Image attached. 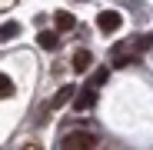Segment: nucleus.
<instances>
[{
    "instance_id": "obj_9",
    "label": "nucleus",
    "mask_w": 153,
    "mask_h": 150,
    "mask_svg": "<svg viewBox=\"0 0 153 150\" xmlns=\"http://www.w3.org/2000/svg\"><path fill=\"white\" fill-rule=\"evenodd\" d=\"M7 97H13V80L7 73H0V100H7Z\"/></svg>"
},
{
    "instance_id": "obj_4",
    "label": "nucleus",
    "mask_w": 153,
    "mask_h": 150,
    "mask_svg": "<svg viewBox=\"0 0 153 150\" xmlns=\"http://www.w3.org/2000/svg\"><path fill=\"white\" fill-rule=\"evenodd\" d=\"M137 63V57L130 54V47L126 43H117L113 47V67H133Z\"/></svg>"
},
{
    "instance_id": "obj_12",
    "label": "nucleus",
    "mask_w": 153,
    "mask_h": 150,
    "mask_svg": "<svg viewBox=\"0 0 153 150\" xmlns=\"http://www.w3.org/2000/svg\"><path fill=\"white\" fill-rule=\"evenodd\" d=\"M150 47H153V40H150V37H143V40H137V50H150Z\"/></svg>"
},
{
    "instance_id": "obj_2",
    "label": "nucleus",
    "mask_w": 153,
    "mask_h": 150,
    "mask_svg": "<svg viewBox=\"0 0 153 150\" xmlns=\"http://www.w3.org/2000/svg\"><path fill=\"white\" fill-rule=\"evenodd\" d=\"M97 27L103 30V34H117V30L123 27V17H120L117 10H103V13L97 17Z\"/></svg>"
},
{
    "instance_id": "obj_6",
    "label": "nucleus",
    "mask_w": 153,
    "mask_h": 150,
    "mask_svg": "<svg viewBox=\"0 0 153 150\" xmlns=\"http://www.w3.org/2000/svg\"><path fill=\"white\" fill-rule=\"evenodd\" d=\"M73 93H76L73 87H60V90H57V97L50 100V110H57V107H63V104H70V100H73Z\"/></svg>"
},
{
    "instance_id": "obj_10",
    "label": "nucleus",
    "mask_w": 153,
    "mask_h": 150,
    "mask_svg": "<svg viewBox=\"0 0 153 150\" xmlns=\"http://www.w3.org/2000/svg\"><path fill=\"white\" fill-rule=\"evenodd\" d=\"M17 34H20V27H17V23H13V20H7V23H4V27H0V40H13Z\"/></svg>"
},
{
    "instance_id": "obj_5",
    "label": "nucleus",
    "mask_w": 153,
    "mask_h": 150,
    "mask_svg": "<svg viewBox=\"0 0 153 150\" xmlns=\"http://www.w3.org/2000/svg\"><path fill=\"white\" fill-rule=\"evenodd\" d=\"M90 60H93V57H90V50H76L73 60H70V67H73L76 73H87V70H90Z\"/></svg>"
},
{
    "instance_id": "obj_7",
    "label": "nucleus",
    "mask_w": 153,
    "mask_h": 150,
    "mask_svg": "<svg viewBox=\"0 0 153 150\" xmlns=\"http://www.w3.org/2000/svg\"><path fill=\"white\" fill-rule=\"evenodd\" d=\"M37 43H40L43 50H57V47H60V37L50 34V30H40V34H37Z\"/></svg>"
},
{
    "instance_id": "obj_11",
    "label": "nucleus",
    "mask_w": 153,
    "mask_h": 150,
    "mask_svg": "<svg viewBox=\"0 0 153 150\" xmlns=\"http://www.w3.org/2000/svg\"><path fill=\"white\" fill-rule=\"evenodd\" d=\"M103 84H107V70H97L93 77H90V84H87V87H93V90H97V87H103Z\"/></svg>"
},
{
    "instance_id": "obj_3",
    "label": "nucleus",
    "mask_w": 153,
    "mask_h": 150,
    "mask_svg": "<svg viewBox=\"0 0 153 150\" xmlns=\"http://www.w3.org/2000/svg\"><path fill=\"white\" fill-rule=\"evenodd\" d=\"M93 104H97V90L83 87L80 97H73V113H87V110H93Z\"/></svg>"
},
{
    "instance_id": "obj_1",
    "label": "nucleus",
    "mask_w": 153,
    "mask_h": 150,
    "mask_svg": "<svg viewBox=\"0 0 153 150\" xmlns=\"http://www.w3.org/2000/svg\"><path fill=\"white\" fill-rule=\"evenodd\" d=\"M97 143H100V137L93 130H70V134L60 137V147L63 150H93Z\"/></svg>"
},
{
    "instance_id": "obj_8",
    "label": "nucleus",
    "mask_w": 153,
    "mask_h": 150,
    "mask_svg": "<svg viewBox=\"0 0 153 150\" xmlns=\"http://www.w3.org/2000/svg\"><path fill=\"white\" fill-rule=\"evenodd\" d=\"M73 27H76V20H73V13L60 10V13H57V30H73Z\"/></svg>"
}]
</instances>
